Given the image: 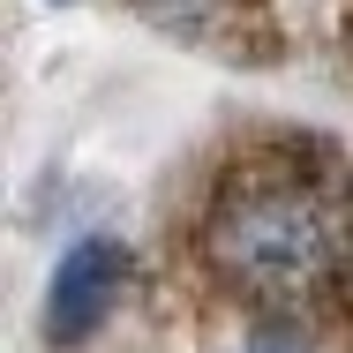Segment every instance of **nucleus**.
<instances>
[{
	"mask_svg": "<svg viewBox=\"0 0 353 353\" xmlns=\"http://www.w3.org/2000/svg\"><path fill=\"white\" fill-rule=\"evenodd\" d=\"M188 279L271 339L353 353V158L323 136H248L211 165L181 218Z\"/></svg>",
	"mask_w": 353,
	"mask_h": 353,
	"instance_id": "nucleus-1",
	"label": "nucleus"
},
{
	"mask_svg": "<svg viewBox=\"0 0 353 353\" xmlns=\"http://www.w3.org/2000/svg\"><path fill=\"white\" fill-rule=\"evenodd\" d=\"M121 285H128V248H121L113 233H83L68 256L53 263V285H46V339H53V346H83V339L105 323V308L121 301Z\"/></svg>",
	"mask_w": 353,
	"mask_h": 353,
	"instance_id": "nucleus-2",
	"label": "nucleus"
},
{
	"mask_svg": "<svg viewBox=\"0 0 353 353\" xmlns=\"http://www.w3.org/2000/svg\"><path fill=\"white\" fill-rule=\"evenodd\" d=\"M136 15L150 30L181 38V46H211V53H233V61L279 53L271 0H136Z\"/></svg>",
	"mask_w": 353,
	"mask_h": 353,
	"instance_id": "nucleus-3",
	"label": "nucleus"
},
{
	"mask_svg": "<svg viewBox=\"0 0 353 353\" xmlns=\"http://www.w3.org/2000/svg\"><path fill=\"white\" fill-rule=\"evenodd\" d=\"M241 353H301V346H293V339H271V331H256V339H248Z\"/></svg>",
	"mask_w": 353,
	"mask_h": 353,
	"instance_id": "nucleus-4",
	"label": "nucleus"
},
{
	"mask_svg": "<svg viewBox=\"0 0 353 353\" xmlns=\"http://www.w3.org/2000/svg\"><path fill=\"white\" fill-rule=\"evenodd\" d=\"M346 23H353V0H346Z\"/></svg>",
	"mask_w": 353,
	"mask_h": 353,
	"instance_id": "nucleus-5",
	"label": "nucleus"
}]
</instances>
